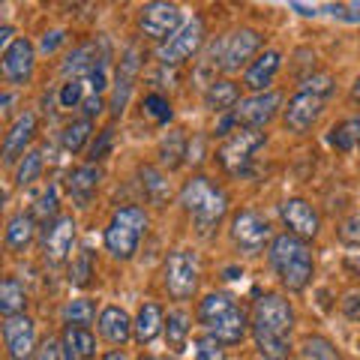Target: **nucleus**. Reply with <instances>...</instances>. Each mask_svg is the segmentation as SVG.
<instances>
[{
    "label": "nucleus",
    "instance_id": "obj_1",
    "mask_svg": "<svg viewBox=\"0 0 360 360\" xmlns=\"http://www.w3.org/2000/svg\"><path fill=\"white\" fill-rule=\"evenodd\" d=\"M291 328L295 309L279 295H262L250 315V330L264 360H288L291 357Z\"/></svg>",
    "mask_w": 360,
    "mask_h": 360
},
{
    "label": "nucleus",
    "instance_id": "obj_2",
    "mask_svg": "<svg viewBox=\"0 0 360 360\" xmlns=\"http://www.w3.org/2000/svg\"><path fill=\"white\" fill-rule=\"evenodd\" d=\"M198 321L205 324V330L210 336H217L222 345H238L246 330H250V321H246V312L238 307V300L225 291H210V295L198 303Z\"/></svg>",
    "mask_w": 360,
    "mask_h": 360
},
{
    "label": "nucleus",
    "instance_id": "obj_3",
    "mask_svg": "<svg viewBox=\"0 0 360 360\" xmlns=\"http://www.w3.org/2000/svg\"><path fill=\"white\" fill-rule=\"evenodd\" d=\"M270 264H274L276 270V276L283 279V285L291 288V291H303L309 285V279H312V252H309V246L303 243L300 238H295V234H276L274 243H270Z\"/></svg>",
    "mask_w": 360,
    "mask_h": 360
},
{
    "label": "nucleus",
    "instance_id": "obj_4",
    "mask_svg": "<svg viewBox=\"0 0 360 360\" xmlns=\"http://www.w3.org/2000/svg\"><path fill=\"white\" fill-rule=\"evenodd\" d=\"M180 205L195 219L201 231H210L222 222L225 210H229V198H225V193L213 180L198 174L193 180H186L184 189H180Z\"/></svg>",
    "mask_w": 360,
    "mask_h": 360
},
{
    "label": "nucleus",
    "instance_id": "obj_5",
    "mask_svg": "<svg viewBox=\"0 0 360 360\" xmlns=\"http://www.w3.org/2000/svg\"><path fill=\"white\" fill-rule=\"evenodd\" d=\"M144 229H148V213L144 207H120L111 217L108 229H105V250L117 258V262H129L139 252V240Z\"/></svg>",
    "mask_w": 360,
    "mask_h": 360
},
{
    "label": "nucleus",
    "instance_id": "obj_6",
    "mask_svg": "<svg viewBox=\"0 0 360 360\" xmlns=\"http://www.w3.org/2000/svg\"><path fill=\"white\" fill-rule=\"evenodd\" d=\"M231 240L240 252L258 255L264 246L274 243V229L258 210H238L231 217Z\"/></svg>",
    "mask_w": 360,
    "mask_h": 360
},
{
    "label": "nucleus",
    "instance_id": "obj_7",
    "mask_svg": "<svg viewBox=\"0 0 360 360\" xmlns=\"http://www.w3.org/2000/svg\"><path fill=\"white\" fill-rule=\"evenodd\" d=\"M198 255L193 250H177L165 258V288L174 300H186L195 295L198 288Z\"/></svg>",
    "mask_w": 360,
    "mask_h": 360
},
{
    "label": "nucleus",
    "instance_id": "obj_8",
    "mask_svg": "<svg viewBox=\"0 0 360 360\" xmlns=\"http://www.w3.org/2000/svg\"><path fill=\"white\" fill-rule=\"evenodd\" d=\"M264 144V132L258 129H238L234 135L225 139V144L219 148V162L225 165V172L231 174H243L252 162V153Z\"/></svg>",
    "mask_w": 360,
    "mask_h": 360
},
{
    "label": "nucleus",
    "instance_id": "obj_9",
    "mask_svg": "<svg viewBox=\"0 0 360 360\" xmlns=\"http://www.w3.org/2000/svg\"><path fill=\"white\" fill-rule=\"evenodd\" d=\"M201 42H205V21L198 15L193 21H186L180 33H174L168 42L160 45V51H156V58H160L165 66H177V63H186L189 58H195Z\"/></svg>",
    "mask_w": 360,
    "mask_h": 360
},
{
    "label": "nucleus",
    "instance_id": "obj_10",
    "mask_svg": "<svg viewBox=\"0 0 360 360\" xmlns=\"http://www.w3.org/2000/svg\"><path fill=\"white\" fill-rule=\"evenodd\" d=\"M279 105H283V94H276V90L246 96V99H240V103H238V108L231 111L234 127H238V129H262L264 123L274 120Z\"/></svg>",
    "mask_w": 360,
    "mask_h": 360
},
{
    "label": "nucleus",
    "instance_id": "obj_11",
    "mask_svg": "<svg viewBox=\"0 0 360 360\" xmlns=\"http://www.w3.org/2000/svg\"><path fill=\"white\" fill-rule=\"evenodd\" d=\"M105 60H108V42L105 39L84 42V45H78V49H72L70 54H66V60L60 66V75L66 78V82H72V78L87 82L96 70H103Z\"/></svg>",
    "mask_w": 360,
    "mask_h": 360
},
{
    "label": "nucleus",
    "instance_id": "obj_12",
    "mask_svg": "<svg viewBox=\"0 0 360 360\" xmlns=\"http://www.w3.org/2000/svg\"><path fill=\"white\" fill-rule=\"evenodd\" d=\"M180 21H184V15H180V9L174 4H148L139 13L141 33L160 42H168L174 33H180Z\"/></svg>",
    "mask_w": 360,
    "mask_h": 360
},
{
    "label": "nucleus",
    "instance_id": "obj_13",
    "mask_svg": "<svg viewBox=\"0 0 360 360\" xmlns=\"http://www.w3.org/2000/svg\"><path fill=\"white\" fill-rule=\"evenodd\" d=\"M324 103H328V96H321V94H315V90H307V87H300L295 96L288 99V108H285V127L291 132H309L315 127V120L321 117V111H324Z\"/></svg>",
    "mask_w": 360,
    "mask_h": 360
},
{
    "label": "nucleus",
    "instance_id": "obj_14",
    "mask_svg": "<svg viewBox=\"0 0 360 360\" xmlns=\"http://www.w3.org/2000/svg\"><path fill=\"white\" fill-rule=\"evenodd\" d=\"M75 243V219L72 217H58L45 225L42 234V258L51 267H60L72 252Z\"/></svg>",
    "mask_w": 360,
    "mask_h": 360
},
{
    "label": "nucleus",
    "instance_id": "obj_15",
    "mask_svg": "<svg viewBox=\"0 0 360 360\" xmlns=\"http://www.w3.org/2000/svg\"><path fill=\"white\" fill-rule=\"evenodd\" d=\"M4 345L9 360H30L37 357V324L27 315H13L4 321Z\"/></svg>",
    "mask_w": 360,
    "mask_h": 360
},
{
    "label": "nucleus",
    "instance_id": "obj_16",
    "mask_svg": "<svg viewBox=\"0 0 360 360\" xmlns=\"http://www.w3.org/2000/svg\"><path fill=\"white\" fill-rule=\"evenodd\" d=\"M262 49V33L252 27H240L231 37L222 39V70L225 72H238L240 66L252 63V54Z\"/></svg>",
    "mask_w": 360,
    "mask_h": 360
},
{
    "label": "nucleus",
    "instance_id": "obj_17",
    "mask_svg": "<svg viewBox=\"0 0 360 360\" xmlns=\"http://www.w3.org/2000/svg\"><path fill=\"white\" fill-rule=\"evenodd\" d=\"M279 217H283L288 234H295L300 240H312L321 229V217L307 198H285L279 205Z\"/></svg>",
    "mask_w": 360,
    "mask_h": 360
},
{
    "label": "nucleus",
    "instance_id": "obj_18",
    "mask_svg": "<svg viewBox=\"0 0 360 360\" xmlns=\"http://www.w3.org/2000/svg\"><path fill=\"white\" fill-rule=\"evenodd\" d=\"M33 66H37V49H33V42L27 37H18L4 51V78L9 84H25L30 82Z\"/></svg>",
    "mask_w": 360,
    "mask_h": 360
},
{
    "label": "nucleus",
    "instance_id": "obj_19",
    "mask_svg": "<svg viewBox=\"0 0 360 360\" xmlns=\"http://www.w3.org/2000/svg\"><path fill=\"white\" fill-rule=\"evenodd\" d=\"M33 135H37V115H33V111H21L4 139V162L6 165H13L18 156H25Z\"/></svg>",
    "mask_w": 360,
    "mask_h": 360
},
{
    "label": "nucleus",
    "instance_id": "obj_20",
    "mask_svg": "<svg viewBox=\"0 0 360 360\" xmlns=\"http://www.w3.org/2000/svg\"><path fill=\"white\" fill-rule=\"evenodd\" d=\"M279 66H283V54L276 49H267L262 51L258 58L246 66V75H243V84L255 90V94H267V87L274 84V78L279 72Z\"/></svg>",
    "mask_w": 360,
    "mask_h": 360
},
{
    "label": "nucleus",
    "instance_id": "obj_21",
    "mask_svg": "<svg viewBox=\"0 0 360 360\" xmlns=\"http://www.w3.org/2000/svg\"><path fill=\"white\" fill-rule=\"evenodd\" d=\"M135 72H139V51L129 49L127 58H123L117 66V75H115V96H111V111H115V115H123V108L129 103Z\"/></svg>",
    "mask_w": 360,
    "mask_h": 360
},
{
    "label": "nucleus",
    "instance_id": "obj_22",
    "mask_svg": "<svg viewBox=\"0 0 360 360\" xmlns=\"http://www.w3.org/2000/svg\"><path fill=\"white\" fill-rule=\"evenodd\" d=\"M99 333H103L108 342L123 345V342H129V336L135 333V321L120 307H105L99 312Z\"/></svg>",
    "mask_w": 360,
    "mask_h": 360
},
{
    "label": "nucleus",
    "instance_id": "obj_23",
    "mask_svg": "<svg viewBox=\"0 0 360 360\" xmlns=\"http://www.w3.org/2000/svg\"><path fill=\"white\" fill-rule=\"evenodd\" d=\"M99 180H103V172H99L96 165H82L75 168V172L66 177V189H70V195L78 207H87L90 198H94Z\"/></svg>",
    "mask_w": 360,
    "mask_h": 360
},
{
    "label": "nucleus",
    "instance_id": "obj_24",
    "mask_svg": "<svg viewBox=\"0 0 360 360\" xmlns=\"http://www.w3.org/2000/svg\"><path fill=\"white\" fill-rule=\"evenodd\" d=\"M238 99H240V90L229 78H213L205 90V105L217 115H225V111H234L238 108Z\"/></svg>",
    "mask_w": 360,
    "mask_h": 360
},
{
    "label": "nucleus",
    "instance_id": "obj_25",
    "mask_svg": "<svg viewBox=\"0 0 360 360\" xmlns=\"http://www.w3.org/2000/svg\"><path fill=\"white\" fill-rule=\"evenodd\" d=\"M162 330H165V312H162V307H160V303H144V307L139 309V319H135V340H139L141 345H148Z\"/></svg>",
    "mask_w": 360,
    "mask_h": 360
},
{
    "label": "nucleus",
    "instance_id": "obj_26",
    "mask_svg": "<svg viewBox=\"0 0 360 360\" xmlns=\"http://www.w3.org/2000/svg\"><path fill=\"white\" fill-rule=\"evenodd\" d=\"M37 238V217L33 213H15L6 222V246L13 252H25Z\"/></svg>",
    "mask_w": 360,
    "mask_h": 360
},
{
    "label": "nucleus",
    "instance_id": "obj_27",
    "mask_svg": "<svg viewBox=\"0 0 360 360\" xmlns=\"http://www.w3.org/2000/svg\"><path fill=\"white\" fill-rule=\"evenodd\" d=\"M63 352L75 360H94L96 357V336L87 328H66L63 330Z\"/></svg>",
    "mask_w": 360,
    "mask_h": 360
},
{
    "label": "nucleus",
    "instance_id": "obj_28",
    "mask_svg": "<svg viewBox=\"0 0 360 360\" xmlns=\"http://www.w3.org/2000/svg\"><path fill=\"white\" fill-rule=\"evenodd\" d=\"M25 307H27L25 285H21L15 276H6L4 283H0V312H4L6 319H13V315H25Z\"/></svg>",
    "mask_w": 360,
    "mask_h": 360
},
{
    "label": "nucleus",
    "instance_id": "obj_29",
    "mask_svg": "<svg viewBox=\"0 0 360 360\" xmlns=\"http://www.w3.org/2000/svg\"><path fill=\"white\" fill-rule=\"evenodd\" d=\"M184 156H189V148H186V139L180 129H172L162 139L160 144V162L168 168V172H174V168H180V162H184Z\"/></svg>",
    "mask_w": 360,
    "mask_h": 360
},
{
    "label": "nucleus",
    "instance_id": "obj_30",
    "mask_svg": "<svg viewBox=\"0 0 360 360\" xmlns=\"http://www.w3.org/2000/svg\"><path fill=\"white\" fill-rule=\"evenodd\" d=\"M141 186H144V195L150 198V205H165L168 195H172V186H168L165 174L153 165L141 168Z\"/></svg>",
    "mask_w": 360,
    "mask_h": 360
},
{
    "label": "nucleus",
    "instance_id": "obj_31",
    "mask_svg": "<svg viewBox=\"0 0 360 360\" xmlns=\"http://www.w3.org/2000/svg\"><path fill=\"white\" fill-rule=\"evenodd\" d=\"M165 340H168V348H174V352H184V348H186L189 315L184 309H172L165 315Z\"/></svg>",
    "mask_w": 360,
    "mask_h": 360
},
{
    "label": "nucleus",
    "instance_id": "obj_32",
    "mask_svg": "<svg viewBox=\"0 0 360 360\" xmlns=\"http://www.w3.org/2000/svg\"><path fill=\"white\" fill-rule=\"evenodd\" d=\"M60 315H63L66 328H87V324L96 319V307H94V300L78 297V300H70V303H66Z\"/></svg>",
    "mask_w": 360,
    "mask_h": 360
},
{
    "label": "nucleus",
    "instance_id": "obj_33",
    "mask_svg": "<svg viewBox=\"0 0 360 360\" xmlns=\"http://www.w3.org/2000/svg\"><path fill=\"white\" fill-rule=\"evenodd\" d=\"M90 139V120H72V123H66L63 132H60V144H63V150L66 153H78V150H84V144Z\"/></svg>",
    "mask_w": 360,
    "mask_h": 360
},
{
    "label": "nucleus",
    "instance_id": "obj_34",
    "mask_svg": "<svg viewBox=\"0 0 360 360\" xmlns=\"http://www.w3.org/2000/svg\"><path fill=\"white\" fill-rule=\"evenodd\" d=\"M328 141H330V148H336L340 153L354 150V144H357V120L336 123V127L330 129V135H328Z\"/></svg>",
    "mask_w": 360,
    "mask_h": 360
},
{
    "label": "nucleus",
    "instance_id": "obj_35",
    "mask_svg": "<svg viewBox=\"0 0 360 360\" xmlns=\"http://www.w3.org/2000/svg\"><path fill=\"white\" fill-rule=\"evenodd\" d=\"M90 276H94V252L82 250L72 258V264H70V285L84 288L90 283Z\"/></svg>",
    "mask_w": 360,
    "mask_h": 360
},
{
    "label": "nucleus",
    "instance_id": "obj_36",
    "mask_svg": "<svg viewBox=\"0 0 360 360\" xmlns=\"http://www.w3.org/2000/svg\"><path fill=\"white\" fill-rule=\"evenodd\" d=\"M39 174H42V153L39 150H27L25 156H21V162H18L15 184L18 186H30L33 180H39Z\"/></svg>",
    "mask_w": 360,
    "mask_h": 360
},
{
    "label": "nucleus",
    "instance_id": "obj_37",
    "mask_svg": "<svg viewBox=\"0 0 360 360\" xmlns=\"http://www.w3.org/2000/svg\"><path fill=\"white\" fill-rule=\"evenodd\" d=\"M141 108L153 123H168L172 120V103H168L162 94H148L144 96V103H141Z\"/></svg>",
    "mask_w": 360,
    "mask_h": 360
},
{
    "label": "nucleus",
    "instance_id": "obj_38",
    "mask_svg": "<svg viewBox=\"0 0 360 360\" xmlns=\"http://www.w3.org/2000/svg\"><path fill=\"white\" fill-rule=\"evenodd\" d=\"M193 348H195V360H225V348L217 336L210 333H201L193 340Z\"/></svg>",
    "mask_w": 360,
    "mask_h": 360
},
{
    "label": "nucleus",
    "instance_id": "obj_39",
    "mask_svg": "<svg viewBox=\"0 0 360 360\" xmlns=\"http://www.w3.org/2000/svg\"><path fill=\"white\" fill-rule=\"evenodd\" d=\"M303 354H307L309 360H340L336 348L324 340V336H309V340L303 342Z\"/></svg>",
    "mask_w": 360,
    "mask_h": 360
},
{
    "label": "nucleus",
    "instance_id": "obj_40",
    "mask_svg": "<svg viewBox=\"0 0 360 360\" xmlns=\"http://www.w3.org/2000/svg\"><path fill=\"white\" fill-rule=\"evenodd\" d=\"M84 84H87V82H82V78H72V82H66V84L60 87V96H58V99H60V108H75V105H82L84 99H87V96H84V90H87Z\"/></svg>",
    "mask_w": 360,
    "mask_h": 360
},
{
    "label": "nucleus",
    "instance_id": "obj_41",
    "mask_svg": "<svg viewBox=\"0 0 360 360\" xmlns=\"http://www.w3.org/2000/svg\"><path fill=\"white\" fill-rule=\"evenodd\" d=\"M111 141H115V129H103L99 132V141H94V148H90V165H96L99 160H103V156H108V150H111Z\"/></svg>",
    "mask_w": 360,
    "mask_h": 360
},
{
    "label": "nucleus",
    "instance_id": "obj_42",
    "mask_svg": "<svg viewBox=\"0 0 360 360\" xmlns=\"http://www.w3.org/2000/svg\"><path fill=\"white\" fill-rule=\"evenodd\" d=\"M54 213H58V186H49V193L39 198L37 213H33V217H39V219L49 222V217H54ZM54 219H58V217H54Z\"/></svg>",
    "mask_w": 360,
    "mask_h": 360
},
{
    "label": "nucleus",
    "instance_id": "obj_43",
    "mask_svg": "<svg viewBox=\"0 0 360 360\" xmlns=\"http://www.w3.org/2000/svg\"><path fill=\"white\" fill-rule=\"evenodd\" d=\"M333 18H342V21H360V4H328L324 6Z\"/></svg>",
    "mask_w": 360,
    "mask_h": 360
},
{
    "label": "nucleus",
    "instance_id": "obj_44",
    "mask_svg": "<svg viewBox=\"0 0 360 360\" xmlns=\"http://www.w3.org/2000/svg\"><path fill=\"white\" fill-rule=\"evenodd\" d=\"M303 87L315 90V94H321V96H330L333 78H330V75H312V78H307V82H303Z\"/></svg>",
    "mask_w": 360,
    "mask_h": 360
},
{
    "label": "nucleus",
    "instance_id": "obj_45",
    "mask_svg": "<svg viewBox=\"0 0 360 360\" xmlns=\"http://www.w3.org/2000/svg\"><path fill=\"white\" fill-rule=\"evenodd\" d=\"M60 42H66V30H51V33H45V37H42L39 49H42L45 54H54V51H58V45H60Z\"/></svg>",
    "mask_w": 360,
    "mask_h": 360
},
{
    "label": "nucleus",
    "instance_id": "obj_46",
    "mask_svg": "<svg viewBox=\"0 0 360 360\" xmlns=\"http://www.w3.org/2000/svg\"><path fill=\"white\" fill-rule=\"evenodd\" d=\"M33 360H60V345L54 342V340H45L42 345H39V352H37V357Z\"/></svg>",
    "mask_w": 360,
    "mask_h": 360
},
{
    "label": "nucleus",
    "instance_id": "obj_47",
    "mask_svg": "<svg viewBox=\"0 0 360 360\" xmlns=\"http://www.w3.org/2000/svg\"><path fill=\"white\" fill-rule=\"evenodd\" d=\"M342 312H345L352 321H360V297H357V295H348V297L342 300Z\"/></svg>",
    "mask_w": 360,
    "mask_h": 360
},
{
    "label": "nucleus",
    "instance_id": "obj_48",
    "mask_svg": "<svg viewBox=\"0 0 360 360\" xmlns=\"http://www.w3.org/2000/svg\"><path fill=\"white\" fill-rule=\"evenodd\" d=\"M82 105H84V115H87V120H90V117H96V115H99V111H103V99H99V96H94V94H90V96L84 99V103H82Z\"/></svg>",
    "mask_w": 360,
    "mask_h": 360
},
{
    "label": "nucleus",
    "instance_id": "obj_49",
    "mask_svg": "<svg viewBox=\"0 0 360 360\" xmlns=\"http://www.w3.org/2000/svg\"><path fill=\"white\" fill-rule=\"evenodd\" d=\"M342 238L345 240H360V217H354L352 222L342 229Z\"/></svg>",
    "mask_w": 360,
    "mask_h": 360
},
{
    "label": "nucleus",
    "instance_id": "obj_50",
    "mask_svg": "<svg viewBox=\"0 0 360 360\" xmlns=\"http://www.w3.org/2000/svg\"><path fill=\"white\" fill-rule=\"evenodd\" d=\"M291 9H295V13H300V15H319V9L307 6V4H291Z\"/></svg>",
    "mask_w": 360,
    "mask_h": 360
},
{
    "label": "nucleus",
    "instance_id": "obj_51",
    "mask_svg": "<svg viewBox=\"0 0 360 360\" xmlns=\"http://www.w3.org/2000/svg\"><path fill=\"white\" fill-rule=\"evenodd\" d=\"M0 105H4V111H9V105H13V94H4V96H0Z\"/></svg>",
    "mask_w": 360,
    "mask_h": 360
},
{
    "label": "nucleus",
    "instance_id": "obj_52",
    "mask_svg": "<svg viewBox=\"0 0 360 360\" xmlns=\"http://www.w3.org/2000/svg\"><path fill=\"white\" fill-rule=\"evenodd\" d=\"M105 360H127V354H123V352H108Z\"/></svg>",
    "mask_w": 360,
    "mask_h": 360
},
{
    "label": "nucleus",
    "instance_id": "obj_53",
    "mask_svg": "<svg viewBox=\"0 0 360 360\" xmlns=\"http://www.w3.org/2000/svg\"><path fill=\"white\" fill-rule=\"evenodd\" d=\"M352 96H354L357 103H360V75H357V82H354V87H352Z\"/></svg>",
    "mask_w": 360,
    "mask_h": 360
},
{
    "label": "nucleus",
    "instance_id": "obj_54",
    "mask_svg": "<svg viewBox=\"0 0 360 360\" xmlns=\"http://www.w3.org/2000/svg\"><path fill=\"white\" fill-rule=\"evenodd\" d=\"M141 360H165V357H156V354H144Z\"/></svg>",
    "mask_w": 360,
    "mask_h": 360
},
{
    "label": "nucleus",
    "instance_id": "obj_55",
    "mask_svg": "<svg viewBox=\"0 0 360 360\" xmlns=\"http://www.w3.org/2000/svg\"><path fill=\"white\" fill-rule=\"evenodd\" d=\"M357 144H360V117H357Z\"/></svg>",
    "mask_w": 360,
    "mask_h": 360
}]
</instances>
